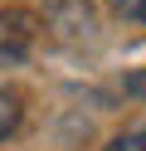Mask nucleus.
I'll use <instances>...</instances> for the list:
<instances>
[{
    "mask_svg": "<svg viewBox=\"0 0 146 151\" xmlns=\"http://www.w3.org/2000/svg\"><path fill=\"white\" fill-rule=\"evenodd\" d=\"M29 44H34V15L10 10L0 15V68H15L29 59Z\"/></svg>",
    "mask_w": 146,
    "mask_h": 151,
    "instance_id": "obj_1",
    "label": "nucleus"
},
{
    "mask_svg": "<svg viewBox=\"0 0 146 151\" xmlns=\"http://www.w3.org/2000/svg\"><path fill=\"white\" fill-rule=\"evenodd\" d=\"M112 10L122 15V20H136V24H146V0H112Z\"/></svg>",
    "mask_w": 146,
    "mask_h": 151,
    "instance_id": "obj_3",
    "label": "nucleus"
},
{
    "mask_svg": "<svg viewBox=\"0 0 146 151\" xmlns=\"http://www.w3.org/2000/svg\"><path fill=\"white\" fill-rule=\"evenodd\" d=\"M107 151H132V137H117V141H107Z\"/></svg>",
    "mask_w": 146,
    "mask_h": 151,
    "instance_id": "obj_5",
    "label": "nucleus"
},
{
    "mask_svg": "<svg viewBox=\"0 0 146 151\" xmlns=\"http://www.w3.org/2000/svg\"><path fill=\"white\" fill-rule=\"evenodd\" d=\"M132 151H146V127H141V137H132Z\"/></svg>",
    "mask_w": 146,
    "mask_h": 151,
    "instance_id": "obj_6",
    "label": "nucleus"
},
{
    "mask_svg": "<svg viewBox=\"0 0 146 151\" xmlns=\"http://www.w3.org/2000/svg\"><path fill=\"white\" fill-rule=\"evenodd\" d=\"M19 117H24V107H19V93H10V88H0V141H5L10 132L19 127Z\"/></svg>",
    "mask_w": 146,
    "mask_h": 151,
    "instance_id": "obj_2",
    "label": "nucleus"
},
{
    "mask_svg": "<svg viewBox=\"0 0 146 151\" xmlns=\"http://www.w3.org/2000/svg\"><path fill=\"white\" fill-rule=\"evenodd\" d=\"M122 88L132 93V98H146V68H132V73L122 78Z\"/></svg>",
    "mask_w": 146,
    "mask_h": 151,
    "instance_id": "obj_4",
    "label": "nucleus"
}]
</instances>
